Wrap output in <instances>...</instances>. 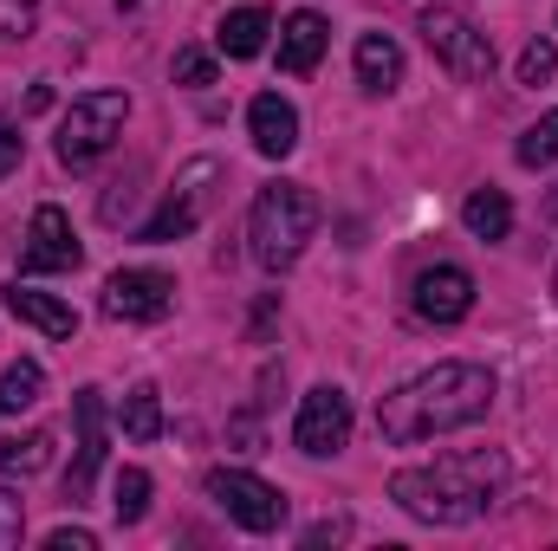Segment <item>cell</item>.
<instances>
[{"label": "cell", "instance_id": "obj_1", "mask_svg": "<svg viewBox=\"0 0 558 551\" xmlns=\"http://www.w3.org/2000/svg\"><path fill=\"white\" fill-rule=\"evenodd\" d=\"M494 409V370L481 364H435L410 377L403 390H390L377 403V434L397 441V448H416V441H435V434H454L468 421Z\"/></svg>", "mask_w": 558, "mask_h": 551}, {"label": "cell", "instance_id": "obj_2", "mask_svg": "<svg viewBox=\"0 0 558 551\" xmlns=\"http://www.w3.org/2000/svg\"><path fill=\"white\" fill-rule=\"evenodd\" d=\"M500 487H507V454L500 448H468V454H441L428 467L390 474V500L422 526H474L494 506Z\"/></svg>", "mask_w": 558, "mask_h": 551}, {"label": "cell", "instance_id": "obj_3", "mask_svg": "<svg viewBox=\"0 0 558 551\" xmlns=\"http://www.w3.org/2000/svg\"><path fill=\"white\" fill-rule=\"evenodd\" d=\"M318 195L305 188V182H267L260 195H254V215H247V247H254V260L267 267V273H286V267H299V254H305V241L318 234Z\"/></svg>", "mask_w": 558, "mask_h": 551}, {"label": "cell", "instance_id": "obj_4", "mask_svg": "<svg viewBox=\"0 0 558 551\" xmlns=\"http://www.w3.org/2000/svg\"><path fill=\"white\" fill-rule=\"evenodd\" d=\"M124 118H131V98L124 91H85V98H72V111L59 118V162L65 169H92L111 143L124 137Z\"/></svg>", "mask_w": 558, "mask_h": 551}, {"label": "cell", "instance_id": "obj_5", "mask_svg": "<svg viewBox=\"0 0 558 551\" xmlns=\"http://www.w3.org/2000/svg\"><path fill=\"white\" fill-rule=\"evenodd\" d=\"M202 493H208L234 526H247V532H279V526H286V493H279L274 480L247 474V467H208V474H202Z\"/></svg>", "mask_w": 558, "mask_h": 551}, {"label": "cell", "instance_id": "obj_6", "mask_svg": "<svg viewBox=\"0 0 558 551\" xmlns=\"http://www.w3.org/2000/svg\"><path fill=\"white\" fill-rule=\"evenodd\" d=\"M422 39H428V52H435L454 78H487V72H494L487 33H481L468 13H454V7H428V13H422Z\"/></svg>", "mask_w": 558, "mask_h": 551}, {"label": "cell", "instance_id": "obj_7", "mask_svg": "<svg viewBox=\"0 0 558 551\" xmlns=\"http://www.w3.org/2000/svg\"><path fill=\"white\" fill-rule=\"evenodd\" d=\"M208 182H221V162H189L182 175H175V188H169V201L149 215L137 228V241H149V247H162V241H182L202 215H208V201H215V188Z\"/></svg>", "mask_w": 558, "mask_h": 551}, {"label": "cell", "instance_id": "obj_8", "mask_svg": "<svg viewBox=\"0 0 558 551\" xmlns=\"http://www.w3.org/2000/svg\"><path fill=\"white\" fill-rule=\"evenodd\" d=\"M105 318H118V325H156V318H169V305H175V279L156 273V267H124V273L105 279Z\"/></svg>", "mask_w": 558, "mask_h": 551}, {"label": "cell", "instance_id": "obj_9", "mask_svg": "<svg viewBox=\"0 0 558 551\" xmlns=\"http://www.w3.org/2000/svg\"><path fill=\"white\" fill-rule=\"evenodd\" d=\"M292 441H299V454H312V461L338 454V448L351 441V396H344L338 383H318V390H305L299 421H292Z\"/></svg>", "mask_w": 558, "mask_h": 551}, {"label": "cell", "instance_id": "obj_10", "mask_svg": "<svg viewBox=\"0 0 558 551\" xmlns=\"http://www.w3.org/2000/svg\"><path fill=\"white\" fill-rule=\"evenodd\" d=\"M85 260L78 234H72V215L65 208H33V228H26V247H20V273H72Z\"/></svg>", "mask_w": 558, "mask_h": 551}, {"label": "cell", "instance_id": "obj_11", "mask_svg": "<svg viewBox=\"0 0 558 551\" xmlns=\"http://www.w3.org/2000/svg\"><path fill=\"white\" fill-rule=\"evenodd\" d=\"M72 415H78V461H72V474H65V500L72 506H85L92 500V480H98V467H105V390H78L72 396Z\"/></svg>", "mask_w": 558, "mask_h": 551}, {"label": "cell", "instance_id": "obj_12", "mask_svg": "<svg viewBox=\"0 0 558 551\" xmlns=\"http://www.w3.org/2000/svg\"><path fill=\"white\" fill-rule=\"evenodd\" d=\"M474 311V279L468 267H428L416 273V318L428 325H461Z\"/></svg>", "mask_w": 558, "mask_h": 551}, {"label": "cell", "instance_id": "obj_13", "mask_svg": "<svg viewBox=\"0 0 558 551\" xmlns=\"http://www.w3.org/2000/svg\"><path fill=\"white\" fill-rule=\"evenodd\" d=\"M325 39H331V26H325V13H312V7H299V13H286L279 20V72H292V78H305L318 59H325Z\"/></svg>", "mask_w": 558, "mask_h": 551}, {"label": "cell", "instance_id": "obj_14", "mask_svg": "<svg viewBox=\"0 0 558 551\" xmlns=\"http://www.w3.org/2000/svg\"><path fill=\"white\" fill-rule=\"evenodd\" d=\"M247 137H254V149L260 156H292L299 149V111L279 98V91H260L254 105H247Z\"/></svg>", "mask_w": 558, "mask_h": 551}, {"label": "cell", "instance_id": "obj_15", "mask_svg": "<svg viewBox=\"0 0 558 551\" xmlns=\"http://www.w3.org/2000/svg\"><path fill=\"white\" fill-rule=\"evenodd\" d=\"M7 311L20 318V325H33V331H46V338H72L78 331V311L65 305V298H52V292H33V285H7Z\"/></svg>", "mask_w": 558, "mask_h": 551}, {"label": "cell", "instance_id": "obj_16", "mask_svg": "<svg viewBox=\"0 0 558 551\" xmlns=\"http://www.w3.org/2000/svg\"><path fill=\"white\" fill-rule=\"evenodd\" d=\"M351 65H357V85L364 91H397L403 85V46L390 33H357Z\"/></svg>", "mask_w": 558, "mask_h": 551}, {"label": "cell", "instance_id": "obj_17", "mask_svg": "<svg viewBox=\"0 0 558 551\" xmlns=\"http://www.w3.org/2000/svg\"><path fill=\"white\" fill-rule=\"evenodd\" d=\"M267 33H274V13H267V7H234V13H221L215 46H221L228 59H260V52H267Z\"/></svg>", "mask_w": 558, "mask_h": 551}, {"label": "cell", "instance_id": "obj_18", "mask_svg": "<svg viewBox=\"0 0 558 551\" xmlns=\"http://www.w3.org/2000/svg\"><path fill=\"white\" fill-rule=\"evenodd\" d=\"M461 221H468L474 241H507V234H513V201H507L500 188H474V195L461 201Z\"/></svg>", "mask_w": 558, "mask_h": 551}, {"label": "cell", "instance_id": "obj_19", "mask_svg": "<svg viewBox=\"0 0 558 551\" xmlns=\"http://www.w3.org/2000/svg\"><path fill=\"white\" fill-rule=\"evenodd\" d=\"M39 396H46V370H39L33 357H20V364H7V370H0V415L33 409Z\"/></svg>", "mask_w": 558, "mask_h": 551}, {"label": "cell", "instance_id": "obj_20", "mask_svg": "<svg viewBox=\"0 0 558 551\" xmlns=\"http://www.w3.org/2000/svg\"><path fill=\"white\" fill-rule=\"evenodd\" d=\"M46 461H52V434L46 428H26V434L0 441V474H39Z\"/></svg>", "mask_w": 558, "mask_h": 551}, {"label": "cell", "instance_id": "obj_21", "mask_svg": "<svg viewBox=\"0 0 558 551\" xmlns=\"http://www.w3.org/2000/svg\"><path fill=\"white\" fill-rule=\"evenodd\" d=\"M124 434L131 441H156L162 434V396H156V383H137L124 396Z\"/></svg>", "mask_w": 558, "mask_h": 551}, {"label": "cell", "instance_id": "obj_22", "mask_svg": "<svg viewBox=\"0 0 558 551\" xmlns=\"http://www.w3.org/2000/svg\"><path fill=\"white\" fill-rule=\"evenodd\" d=\"M111 513H118V526H137L143 513H149V474L143 467H124L111 480Z\"/></svg>", "mask_w": 558, "mask_h": 551}, {"label": "cell", "instance_id": "obj_23", "mask_svg": "<svg viewBox=\"0 0 558 551\" xmlns=\"http://www.w3.org/2000/svg\"><path fill=\"white\" fill-rule=\"evenodd\" d=\"M513 156H520L526 169H553V162H558V111H546V118L520 137V149H513Z\"/></svg>", "mask_w": 558, "mask_h": 551}, {"label": "cell", "instance_id": "obj_24", "mask_svg": "<svg viewBox=\"0 0 558 551\" xmlns=\"http://www.w3.org/2000/svg\"><path fill=\"white\" fill-rule=\"evenodd\" d=\"M558 72V46L553 39H533L526 52H520V85H546Z\"/></svg>", "mask_w": 558, "mask_h": 551}, {"label": "cell", "instance_id": "obj_25", "mask_svg": "<svg viewBox=\"0 0 558 551\" xmlns=\"http://www.w3.org/2000/svg\"><path fill=\"white\" fill-rule=\"evenodd\" d=\"M20 532H26V500L0 487V551H20Z\"/></svg>", "mask_w": 558, "mask_h": 551}, {"label": "cell", "instance_id": "obj_26", "mask_svg": "<svg viewBox=\"0 0 558 551\" xmlns=\"http://www.w3.org/2000/svg\"><path fill=\"white\" fill-rule=\"evenodd\" d=\"M39 26V0H0V39H26Z\"/></svg>", "mask_w": 558, "mask_h": 551}, {"label": "cell", "instance_id": "obj_27", "mask_svg": "<svg viewBox=\"0 0 558 551\" xmlns=\"http://www.w3.org/2000/svg\"><path fill=\"white\" fill-rule=\"evenodd\" d=\"M175 85H215V59L202 46H182L175 52Z\"/></svg>", "mask_w": 558, "mask_h": 551}, {"label": "cell", "instance_id": "obj_28", "mask_svg": "<svg viewBox=\"0 0 558 551\" xmlns=\"http://www.w3.org/2000/svg\"><path fill=\"white\" fill-rule=\"evenodd\" d=\"M20 156H26V137H20V118H7L0 111V182L20 169Z\"/></svg>", "mask_w": 558, "mask_h": 551}, {"label": "cell", "instance_id": "obj_29", "mask_svg": "<svg viewBox=\"0 0 558 551\" xmlns=\"http://www.w3.org/2000/svg\"><path fill=\"white\" fill-rule=\"evenodd\" d=\"M46 551H98V539H92V532H78V526H59V532L46 539Z\"/></svg>", "mask_w": 558, "mask_h": 551}, {"label": "cell", "instance_id": "obj_30", "mask_svg": "<svg viewBox=\"0 0 558 551\" xmlns=\"http://www.w3.org/2000/svg\"><path fill=\"white\" fill-rule=\"evenodd\" d=\"M344 532H351V526H344V519H318V526H312V532H305V546L318 551V546H338V539H344Z\"/></svg>", "mask_w": 558, "mask_h": 551}, {"label": "cell", "instance_id": "obj_31", "mask_svg": "<svg viewBox=\"0 0 558 551\" xmlns=\"http://www.w3.org/2000/svg\"><path fill=\"white\" fill-rule=\"evenodd\" d=\"M118 7H143V0H118Z\"/></svg>", "mask_w": 558, "mask_h": 551}, {"label": "cell", "instance_id": "obj_32", "mask_svg": "<svg viewBox=\"0 0 558 551\" xmlns=\"http://www.w3.org/2000/svg\"><path fill=\"white\" fill-rule=\"evenodd\" d=\"M553 292H558V273H553Z\"/></svg>", "mask_w": 558, "mask_h": 551}]
</instances>
